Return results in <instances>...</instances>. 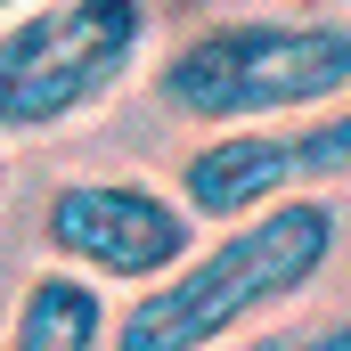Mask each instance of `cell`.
Instances as JSON below:
<instances>
[{
  "mask_svg": "<svg viewBox=\"0 0 351 351\" xmlns=\"http://www.w3.org/2000/svg\"><path fill=\"white\" fill-rule=\"evenodd\" d=\"M343 245V213L327 196H286L245 221L196 237L123 319H106V351H213L262 327L278 302L311 294Z\"/></svg>",
  "mask_w": 351,
  "mask_h": 351,
  "instance_id": "6da1fadb",
  "label": "cell"
},
{
  "mask_svg": "<svg viewBox=\"0 0 351 351\" xmlns=\"http://www.w3.org/2000/svg\"><path fill=\"white\" fill-rule=\"evenodd\" d=\"M351 98V16H286V8H229L180 33L156 66V106L196 131L278 123Z\"/></svg>",
  "mask_w": 351,
  "mask_h": 351,
  "instance_id": "7a4b0ae2",
  "label": "cell"
},
{
  "mask_svg": "<svg viewBox=\"0 0 351 351\" xmlns=\"http://www.w3.org/2000/svg\"><path fill=\"white\" fill-rule=\"evenodd\" d=\"M156 49L147 0H33L0 16V147L98 114Z\"/></svg>",
  "mask_w": 351,
  "mask_h": 351,
  "instance_id": "3957f363",
  "label": "cell"
},
{
  "mask_svg": "<svg viewBox=\"0 0 351 351\" xmlns=\"http://www.w3.org/2000/svg\"><path fill=\"white\" fill-rule=\"evenodd\" d=\"M351 180V98L311 106V114H278V123H237V131H204L172 172V196L204 221H245L286 196H319Z\"/></svg>",
  "mask_w": 351,
  "mask_h": 351,
  "instance_id": "277c9868",
  "label": "cell"
},
{
  "mask_svg": "<svg viewBox=\"0 0 351 351\" xmlns=\"http://www.w3.org/2000/svg\"><path fill=\"white\" fill-rule=\"evenodd\" d=\"M196 213L156 180H58L41 196V245L49 269H74L90 286H156L196 245Z\"/></svg>",
  "mask_w": 351,
  "mask_h": 351,
  "instance_id": "5b68a950",
  "label": "cell"
},
{
  "mask_svg": "<svg viewBox=\"0 0 351 351\" xmlns=\"http://www.w3.org/2000/svg\"><path fill=\"white\" fill-rule=\"evenodd\" d=\"M106 286H90L74 269H33L16 311H8V335L0 351H106Z\"/></svg>",
  "mask_w": 351,
  "mask_h": 351,
  "instance_id": "8992f818",
  "label": "cell"
},
{
  "mask_svg": "<svg viewBox=\"0 0 351 351\" xmlns=\"http://www.w3.org/2000/svg\"><path fill=\"white\" fill-rule=\"evenodd\" d=\"M213 351H351V311L343 319H311V327H245Z\"/></svg>",
  "mask_w": 351,
  "mask_h": 351,
  "instance_id": "52a82bcc",
  "label": "cell"
},
{
  "mask_svg": "<svg viewBox=\"0 0 351 351\" xmlns=\"http://www.w3.org/2000/svg\"><path fill=\"white\" fill-rule=\"evenodd\" d=\"M16 8H33V0H0V16H16Z\"/></svg>",
  "mask_w": 351,
  "mask_h": 351,
  "instance_id": "ba28073f",
  "label": "cell"
}]
</instances>
